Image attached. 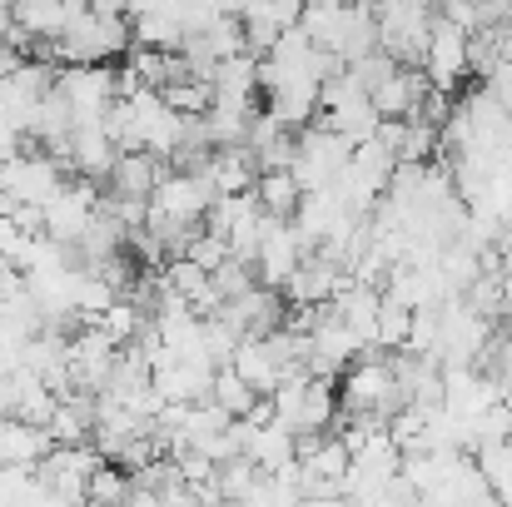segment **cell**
I'll return each instance as SVG.
<instances>
[{"mask_svg":"<svg viewBox=\"0 0 512 507\" xmlns=\"http://www.w3.org/2000/svg\"><path fill=\"white\" fill-rule=\"evenodd\" d=\"M115 160H120V145L105 135V125H75V135H70V169L75 174L110 179Z\"/></svg>","mask_w":512,"mask_h":507,"instance_id":"9","label":"cell"},{"mask_svg":"<svg viewBox=\"0 0 512 507\" xmlns=\"http://www.w3.org/2000/svg\"><path fill=\"white\" fill-rule=\"evenodd\" d=\"M433 5L423 0H393L378 10V45L398 60V65H423L428 35H433Z\"/></svg>","mask_w":512,"mask_h":507,"instance_id":"1","label":"cell"},{"mask_svg":"<svg viewBox=\"0 0 512 507\" xmlns=\"http://www.w3.org/2000/svg\"><path fill=\"white\" fill-rule=\"evenodd\" d=\"M259 398H264V393H259V388H254L249 378H239V373H234L229 363H224V368L214 373V403H219V408H229L234 418H249Z\"/></svg>","mask_w":512,"mask_h":507,"instance_id":"17","label":"cell"},{"mask_svg":"<svg viewBox=\"0 0 512 507\" xmlns=\"http://www.w3.org/2000/svg\"><path fill=\"white\" fill-rule=\"evenodd\" d=\"M309 249H304V239H299V229H294V219H279V214H269V229H264V239H259V254H254V274H259V284H269V289H284V279L299 269V259H304Z\"/></svg>","mask_w":512,"mask_h":507,"instance_id":"6","label":"cell"},{"mask_svg":"<svg viewBox=\"0 0 512 507\" xmlns=\"http://www.w3.org/2000/svg\"><path fill=\"white\" fill-rule=\"evenodd\" d=\"M10 25H15V10L10 0H0V40H10Z\"/></svg>","mask_w":512,"mask_h":507,"instance_id":"24","label":"cell"},{"mask_svg":"<svg viewBox=\"0 0 512 507\" xmlns=\"http://www.w3.org/2000/svg\"><path fill=\"white\" fill-rule=\"evenodd\" d=\"M363 5H373V10H383V5H393V0H363Z\"/></svg>","mask_w":512,"mask_h":507,"instance_id":"26","label":"cell"},{"mask_svg":"<svg viewBox=\"0 0 512 507\" xmlns=\"http://www.w3.org/2000/svg\"><path fill=\"white\" fill-rule=\"evenodd\" d=\"M55 90L70 100L75 125H100L105 110H110V100L120 95V85H115V65H110V60H100V65H60Z\"/></svg>","mask_w":512,"mask_h":507,"instance_id":"3","label":"cell"},{"mask_svg":"<svg viewBox=\"0 0 512 507\" xmlns=\"http://www.w3.org/2000/svg\"><path fill=\"white\" fill-rule=\"evenodd\" d=\"M130 488H135V478H130V468H120V463H100L95 473H90V483H85V498L90 503H130Z\"/></svg>","mask_w":512,"mask_h":507,"instance_id":"18","label":"cell"},{"mask_svg":"<svg viewBox=\"0 0 512 507\" xmlns=\"http://www.w3.org/2000/svg\"><path fill=\"white\" fill-rule=\"evenodd\" d=\"M184 254H189L194 264H204V269L214 274V269H219V264L229 259V239H224V234H214V229L204 224V229H199V234L189 239V249H184Z\"/></svg>","mask_w":512,"mask_h":507,"instance_id":"21","label":"cell"},{"mask_svg":"<svg viewBox=\"0 0 512 507\" xmlns=\"http://www.w3.org/2000/svg\"><path fill=\"white\" fill-rule=\"evenodd\" d=\"M433 90V80H428V70L423 65H413V70H393L388 80H378L368 95H373V105H378V115L383 120H403V115H418V105H423V95Z\"/></svg>","mask_w":512,"mask_h":507,"instance_id":"7","label":"cell"},{"mask_svg":"<svg viewBox=\"0 0 512 507\" xmlns=\"http://www.w3.org/2000/svg\"><path fill=\"white\" fill-rule=\"evenodd\" d=\"M160 95L170 100L179 115H209V105H214V80L189 75V80H174V85H165Z\"/></svg>","mask_w":512,"mask_h":507,"instance_id":"20","label":"cell"},{"mask_svg":"<svg viewBox=\"0 0 512 507\" xmlns=\"http://www.w3.org/2000/svg\"><path fill=\"white\" fill-rule=\"evenodd\" d=\"M468 35L473 30H463L458 20H448V15H433V35H428V50H423V70H428V80L438 85V90H458L463 85V75L473 70V45H468Z\"/></svg>","mask_w":512,"mask_h":507,"instance_id":"4","label":"cell"},{"mask_svg":"<svg viewBox=\"0 0 512 507\" xmlns=\"http://www.w3.org/2000/svg\"><path fill=\"white\" fill-rule=\"evenodd\" d=\"M254 194H259V204H264L269 214L294 219V209H299V199H304V184H299L294 169H264L259 184H254Z\"/></svg>","mask_w":512,"mask_h":507,"instance_id":"13","label":"cell"},{"mask_svg":"<svg viewBox=\"0 0 512 507\" xmlns=\"http://www.w3.org/2000/svg\"><path fill=\"white\" fill-rule=\"evenodd\" d=\"M229 368H234L239 378H249L259 393H274V388L284 383V368L274 363V353H269V343H264V338H239V348H234Z\"/></svg>","mask_w":512,"mask_h":507,"instance_id":"12","label":"cell"},{"mask_svg":"<svg viewBox=\"0 0 512 507\" xmlns=\"http://www.w3.org/2000/svg\"><path fill=\"white\" fill-rule=\"evenodd\" d=\"M214 363H189V358H174L165 368H155V383L170 403H204L214 398Z\"/></svg>","mask_w":512,"mask_h":507,"instance_id":"8","label":"cell"},{"mask_svg":"<svg viewBox=\"0 0 512 507\" xmlns=\"http://www.w3.org/2000/svg\"><path fill=\"white\" fill-rule=\"evenodd\" d=\"M160 174H165V160H160V155H150V150H120V160L110 169L105 189L130 194V199H150L155 184H160Z\"/></svg>","mask_w":512,"mask_h":507,"instance_id":"10","label":"cell"},{"mask_svg":"<svg viewBox=\"0 0 512 507\" xmlns=\"http://www.w3.org/2000/svg\"><path fill=\"white\" fill-rule=\"evenodd\" d=\"M473 458H478L483 478L493 483V493H498L503 503H512V438H503V443H483Z\"/></svg>","mask_w":512,"mask_h":507,"instance_id":"19","label":"cell"},{"mask_svg":"<svg viewBox=\"0 0 512 507\" xmlns=\"http://www.w3.org/2000/svg\"><path fill=\"white\" fill-rule=\"evenodd\" d=\"M503 309L512 314V259H508V269H503Z\"/></svg>","mask_w":512,"mask_h":507,"instance_id":"25","label":"cell"},{"mask_svg":"<svg viewBox=\"0 0 512 507\" xmlns=\"http://www.w3.org/2000/svg\"><path fill=\"white\" fill-rule=\"evenodd\" d=\"M348 284H353L348 264L329 259L324 249H309V254L299 259V269L284 279V299H289V304H329V299H339Z\"/></svg>","mask_w":512,"mask_h":507,"instance_id":"5","label":"cell"},{"mask_svg":"<svg viewBox=\"0 0 512 507\" xmlns=\"http://www.w3.org/2000/svg\"><path fill=\"white\" fill-rule=\"evenodd\" d=\"M0 503H50L35 463H0Z\"/></svg>","mask_w":512,"mask_h":507,"instance_id":"15","label":"cell"},{"mask_svg":"<svg viewBox=\"0 0 512 507\" xmlns=\"http://www.w3.org/2000/svg\"><path fill=\"white\" fill-rule=\"evenodd\" d=\"M15 70H20V50H15L10 40H0V80L15 75Z\"/></svg>","mask_w":512,"mask_h":507,"instance_id":"23","label":"cell"},{"mask_svg":"<svg viewBox=\"0 0 512 507\" xmlns=\"http://www.w3.org/2000/svg\"><path fill=\"white\" fill-rule=\"evenodd\" d=\"M50 448H55V433L45 423H25V418L0 423V463H40Z\"/></svg>","mask_w":512,"mask_h":507,"instance_id":"11","label":"cell"},{"mask_svg":"<svg viewBox=\"0 0 512 507\" xmlns=\"http://www.w3.org/2000/svg\"><path fill=\"white\" fill-rule=\"evenodd\" d=\"M413 319H418V309H413V304H403V299L383 294V309H378V348H388V353L408 348Z\"/></svg>","mask_w":512,"mask_h":507,"instance_id":"16","label":"cell"},{"mask_svg":"<svg viewBox=\"0 0 512 507\" xmlns=\"http://www.w3.org/2000/svg\"><path fill=\"white\" fill-rule=\"evenodd\" d=\"M483 80H488L483 90H488V95H493L503 110H512V60H498V65H493Z\"/></svg>","mask_w":512,"mask_h":507,"instance_id":"22","label":"cell"},{"mask_svg":"<svg viewBox=\"0 0 512 507\" xmlns=\"http://www.w3.org/2000/svg\"><path fill=\"white\" fill-rule=\"evenodd\" d=\"M85 5H90V0H85Z\"/></svg>","mask_w":512,"mask_h":507,"instance_id":"27","label":"cell"},{"mask_svg":"<svg viewBox=\"0 0 512 507\" xmlns=\"http://www.w3.org/2000/svg\"><path fill=\"white\" fill-rule=\"evenodd\" d=\"M348 160H353V140L339 135L334 125H304V130H299L294 174H299L304 194H309V189H329L343 169H348Z\"/></svg>","mask_w":512,"mask_h":507,"instance_id":"2","label":"cell"},{"mask_svg":"<svg viewBox=\"0 0 512 507\" xmlns=\"http://www.w3.org/2000/svg\"><path fill=\"white\" fill-rule=\"evenodd\" d=\"M10 10H15V25H25L40 40H55L70 20V0H10Z\"/></svg>","mask_w":512,"mask_h":507,"instance_id":"14","label":"cell"}]
</instances>
